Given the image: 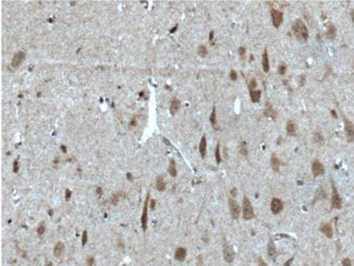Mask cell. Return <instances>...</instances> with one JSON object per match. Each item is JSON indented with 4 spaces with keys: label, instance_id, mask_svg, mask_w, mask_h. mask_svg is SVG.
Masks as SVG:
<instances>
[{
    "label": "cell",
    "instance_id": "cell-1",
    "mask_svg": "<svg viewBox=\"0 0 354 266\" xmlns=\"http://www.w3.org/2000/svg\"><path fill=\"white\" fill-rule=\"evenodd\" d=\"M292 31L297 39L300 42H306L308 38V31L303 21L297 19L292 24Z\"/></svg>",
    "mask_w": 354,
    "mask_h": 266
},
{
    "label": "cell",
    "instance_id": "cell-2",
    "mask_svg": "<svg viewBox=\"0 0 354 266\" xmlns=\"http://www.w3.org/2000/svg\"><path fill=\"white\" fill-rule=\"evenodd\" d=\"M242 211H243V218L245 219V220H250V219H252L254 217V209L252 207L250 200L247 199L246 196L243 197Z\"/></svg>",
    "mask_w": 354,
    "mask_h": 266
},
{
    "label": "cell",
    "instance_id": "cell-3",
    "mask_svg": "<svg viewBox=\"0 0 354 266\" xmlns=\"http://www.w3.org/2000/svg\"><path fill=\"white\" fill-rule=\"evenodd\" d=\"M222 254H223V259L227 263H232L233 259H234V252H233L232 248L230 246L229 243L227 241H223L222 244Z\"/></svg>",
    "mask_w": 354,
    "mask_h": 266
},
{
    "label": "cell",
    "instance_id": "cell-4",
    "mask_svg": "<svg viewBox=\"0 0 354 266\" xmlns=\"http://www.w3.org/2000/svg\"><path fill=\"white\" fill-rule=\"evenodd\" d=\"M148 203H149V192L146 195L145 203H144V206H143V214H142L141 217L142 229L144 230V231L147 229V211H148V205H149Z\"/></svg>",
    "mask_w": 354,
    "mask_h": 266
},
{
    "label": "cell",
    "instance_id": "cell-5",
    "mask_svg": "<svg viewBox=\"0 0 354 266\" xmlns=\"http://www.w3.org/2000/svg\"><path fill=\"white\" fill-rule=\"evenodd\" d=\"M229 208H230V213H231V216H232L233 219H238L240 216V213H241V208H240V205L238 204L236 200H233L232 197L229 199Z\"/></svg>",
    "mask_w": 354,
    "mask_h": 266
},
{
    "label": "cell",
    "instance_id": "cell-6",
    "mask_svg": "<svg viewBox=\"0 0 354 266\" xmlns=\"http://www.w3.org/2000/svg\"><path fill=\"white\" fill-rule=\"evenodd\" d=\"M270 14H271V21H273V26L276 27V28H278V27L281 25V23H282V20H283L282 12L279 10H275V9H273V10L270 11Z\"/></svg>",
    "mask_w": 354,
    "mask_h": 266
},
{
    "label": "cell",
    "instance_id": "cell-7",
    "mask_svg": "<svg viewBox=\"0 0 354 266\" xmlns=\"http://www.w3.org/2000/svg\"><path fill=\"white\" fill-rule=\"evenodd\" d=\"M331 205L332 208H341L342 206V201L337 191V188L332 184V194H331Z\"/></svg>",
    "mask_w": 354,
    "mask_h": 266
},
{
    "label": "cell",
    "instance_id": "cell-8",
    "mask_svg": "<svg viewBox=\"0 0 354 266\" xmlns=\"http://www.w3.org/2000/svg\"><path fill=\"white\" fill-rule=\"evenodd\" d=\"M344 129H345V134H347V141L351 142L354 138V125L347 119H344Z\"/></svg>",
    "mask_w": 354,
    "mask_h": 266
},
{
    "label": "cell",
    "instance_id": "cell-9",
    "mask_svg": "<svg viewBox=\"0 0 354 266\" xmlns=\"http://www.w3.org/2000/svg\"><path fill=\"white\" fill-rule=\"evenodd\" d=\"M324 166H323V164H321L318 159H315L313 162V164H312V171H313V175L314 177H318V176H321L324 173Z\"/></svg>",
    "mask_w": 354,
    "mask_h": 266
},
{
    "label": "cell",
    "instance_id": "cell-10",
    "mask_svg": "<svg viewBox=\"0 0 354 266\" xmlns=\"http://www.w3.org/2000/svg\"><path fill=\"white\" fill-rule=\"evenodd\" d=\"M270 208H271V212L275 214V215H277V214H279L281 211H282L283 208V204L282 202L280 201L279 199H273V201H271V205H270Z\"/></svg>",
    "mask_w": 354,
    "mask_h": 266
},
{
    "label": "cell",
    "instance_id": "cell-11",
    "mask_svg": "<svg viewBox=\"0 0 354 266\" xmlns=\"http://www.w3.org/2000/svg\"><path fill=\"white\" fill-rule=\"evenodd\" d=\"M24 57H25V54H24L23 51H17V54H14L13 58H12L11 66L13 68H17L22 63V61L24 60Z\"/></svg>",
    "mask_w": 354,
    "mask_h": 266
},
{
    "label": "cell",
    "instance_id": "cell-12",
    "mask_svg": "<svg viewBox=\"0 0 354 266\" xmlns=\"http://www.w3.org/2000/svg\"><path fill=\"white\" fill-rule=\"evenodd\" d=\"M185 256H186L185 248H178V249L175 250L174 257H175V259H177V261H179V262H183V261L185 259Z\"/></svg>",
    "mask_w": 354,
    "mask_h": 266
},
{
    "label": "cell",
    "instance_id": "cell-13",
    "mask_svg": "<svg viewBox=\"0 0 354 266\" xmlns=\"http://www.w3.org/2000/svg\"><path fill=\"white\" fill-rule=\"evenodd\" d=\"M321 232L324 233L325 236L328 237V238H331L334 232H332V227H331L330 224H324V225L321 226Z\"/></svg>",
    "mask_w": 354,
    "mask_h": 266
},
{
    "label": "cell",
    "instance_id": "cell-14",
    "mask_svg": "<svg viewBox=\"0 0 354 266\" xmlns=\"http://www.w3.org/2000/svg\"><path fill=\"white\" fill-rule=\"evenodd\" d=\"M63 253H64V244L62 242H57L56 243V246H55V249H54L55 256L60 257V256L63 255Z\"/></svg>",
    "mask_w": 354,
    "mask_h": 266
},
{
    "label": "cell",
    "instance_id": "cell-15",
    "mask_svg": "<svg viewBox=\"0 0 354 266\" xmlns=\"http://www.w3.org/2000/svg\"><path fill=\"white\" fill-rule=\"evenodd\" d=\"M262 64H263L264 72H269V58H268V52L267 50L264 51L263 58H262Z\"/></svg>",
    "mask_w": 354,
    "mask_h": 266
},
{
    "label": "cell",
    "instance_id": "cell-16",
    "mask_svg": "<svg viewBox=\"0 0 354 266\" xmlns=\"http://www.w3.org/2000/svg\"><path fill=\"white\" fill-rule=\"evenodd\" d=\"M180 109V101L178 98H173L170 104V114L171 115H175L178 110Z\"/></svg>",
    "mask_w": 354,
    "mask_h": 266
},
{
    "label": "cell",
    "instance_id": "cell-17",
    "mask_svg": "<svg viewBox=\"0 0 354 266\" xmlns=\"http://www.w3.org/2000/svg\"><path fill=\"white\" fill-rule=\"evenodd\" d=\"M267 253H268L269 257H271V259H275L277 255L276 246H275V243H273V241L271 239H269V242H268V250H267Z\"/></svg>",
    "mask_w": 354,
    "mask_h": 266
},
{
    "label": "cell",
    "instance_id": "cell-18",
    "mask_svg": "<svg viewBox=\"0 0 354 266\" xmlns=\"http://www.w3.org/2000/svg\"><path fill=\"white\" fill-rule=\"evenodd\" d=\"M206 147H207V141H206V136H203L201 138V142H199V153H201V156L203 158L206 156Z\"/></svg>",
    "mask_w": 354,
    "mask_h": 266
},
{
    "label": "cell",
    "instance_id": "cell-19",
    "mask_svg": "<svg viewBox=\"0 0 354 266\" xmlns=\"http://www.w3.org/2000/svg\"><path fill=\"white\" fill-rule=\"evenodd\" d=\"M336 34H337V28H336V26H334V24H329V26H328V30H327V38L328 39H330V41H332V39H334V37H336Z\"/></svg>",
    "mask_w": 354,
    "mask_h": 266
},
{
    "label": "cell",
    "instance_id": "cell-20",
    "mask_svg": "<svg viewBox=\"0 0 354 266\" xmlns=\"http://www.w3.org/2000/svg\"><path fill=\"white\" fill-rule=\"evenodd\" d=\"M156 188H157V190L160 191V192L165 191L166 183H165V180H164V177H162V176H158L157 179H156Z\"/></svg>",
    "mask_w": 354,
    "mask_h": 266
},
{
    "label": "cell",
    "instance_id": "cell-21",
    "mask_svg": "<svg viewBox=\"0 0 354 266\" xmlns=\"http://www.w3.org/2000/svg\"><path fill=\"white\" fill-rule=\"evenodd\" d=\"M270 166H271V168L273 169V171H278V170H279L280 163H279V159H278V157H277L276 155L271 156V159H270Z\"/></svg>",
    "mask_w": 354,
    "mask_h": 266
},
{
    "label": "cell",
    "instance_id": "cell-22",
    "mask_svg": "<svg viewBox=\"0 0 354 266\" xmlns=\"http://www.w3.org/2000/svg\"><path fill=\"white\" fill-rule=\"evenodd\" d=\"M250 96L251 99L253 103H257L260 101V96H262V92L258 91V90H254V91H250Z\"/></svg>",
    "mask_w": 354,
    "mask_h": 266
},
{
    "label": "cell",
    "instance_id": "cell-23",
    "mask_svg": "<svg viewBox=\"0 0 354 266\" xmlns=\"http://www.w3.org/2000/svg\"><path fill=\"white\" fill-rule=\"evenodd\" d=\"M295 132H297V127L292 121H289L287 123V133L290 136H293L295 135Z\"/></svg>",
    "mask_w": 354,
    "mask_h": 266
},
{
    "label": "cell",
    "instance_id": "cell-24",
    "mask_svg": "<svg viewBox=\"0 0 354 266\" xmlns=\"http://www.w3.org/2000/svg\"><path fill=\"white\" fill-rule=\"evenodd\" d=\"M168 172H169V175L171 176V177H175V176H177V168H175V163H174V160H173V159H171V160H170V163H169Z\"/></svg>",
    "mask_w": 354,
    "mask_h": 266
},
{
    "label": "cell",
    "instance_id": "cell-25",
    "mask_svg": "<svg viewBox=\"0 0 354 266\" xmlns=\"http://www.w3.org/2000/svg\"><path fill=\"white\" fill-rule=\"evenodd\" d=\"M197 54H198L199 57L205 58L206 56H207V54H208V51H207V48H206L205 46H203V45H201V46L198 47V49H197Z\"/></svg>",
    "mask_w": 354,
    "mask_h": 266
},
{
    "label": "cell",
    "instance_id": "cell-26",
    "mask_svg": "<svg viewBox=\"0 0 354 266\" xmlns=\"http://www.w3.org/2000/svg\"><path fill=\"white\" fill-rule=\"evenodd\" d=\"M240 153L243 156L247 157V145H246V142H241V144H240Z\"/></svg>",
    "mask_w": 354,
    "mask_h": 266
},
{
    "label": "cell",
    "instance_id": "cell-27",
    "mask_svg": "<svg viewBox=\"0 0 354 266\" xmlns=\"http://www.w3.org/2000/svg\"><path fill=\"white\" fill-rule=\"evenodd\" d=\"M314 141L316 142V143H318V144H321L323 141H324V138H323V135H321V133L315 132V133H314Z\"/></svg>",
    "mask_w": 354,
    "mask_h": 266
},
{
    "label": "cell",
    "instance_id": "cell-28",
    "mask_svg": "<svg viewBox=\"0 0 354 266\" xmlns=\"http://www.w3.org/2000/svg\"><path fill=\"white\" fill-rule=\"evenodd\" d=\"M215 157H216L217 164H220V163H221V156H220V145L219 144H217L216 151H215Z\"/></svg>",
    "mask_w": 354,
    "mask_h": 266
},
{
    "label": "cell",
    "instance_id": "cell-29",
    "mask_svg": "<svg viewBox=\"0 0 354 266\" xmlns=\"http://www.w3.org/2000/svg\"><path fill=\"white\" fill-rule=\"evenodd\" d=\"M209 120H210V123H212L214 127L216 125V108L214 107L212 108V115H210V118H209Z\"/></svg>",
    "mask_w": 354,
    "mask_h": 266
},
{
    "label": "cell",
    "instance_id": "cell-30",
    "mask_svg": "<svg viewBox=\"0 0 354 266\" xmlns=\"http://www.w3.org/2000/svg\"><path fill=\"white\" fill-rule=\"evenodd\" d=\"M265 116H267V117H273V118H276V111L273 110V108H267L266 110H265Z\"/></svg>",
    "mask_w": 354,
    "mask_h": 266
},
{
    "label": "cell",
    "instance_id": "cell-31",
    "mask_svg": "<svg viewBox=\"0 0 354 266\" xmlns=\"http://www.w3.org/2000/svg\"><path fill=\"white\" fill-rule=\"evenodd\" d=\"M44 232H45V222H41V225L38 226V228H37V233H38V236H43Z\"/></svg>",
    "mask_w": 354,
    "mask_h": 266
},
{
    "label": "cell",
    "instance_id": "cell-32",
    "mask_svg": "<svg viewBox=\"0 0 354 266\" xmlns=\"http://www.w3.org/2000/svg\"><path fill=\"white\" fill-rule=\"evenodd\" d=\"M286 71H287V66L284 63H281L279 66V68H278V73L280 74V75H283V74L286 73Z\"/></svg>",
    "mask_w": 354,
    "mask_h": 266
},
{
    "label": "cell",
    "instance_id": "cell-33",
    "mask_svg": "<svg viewBox=\"0 0 354 266\" xmlns=\"http://www.w3.org/2000/svg\"><path fill=\"white\" fill-rule=\"evenodd\" d=\"M86 264H87V266H94L95 265L94 256H88L87 259H86Z\"/></svg>",
    "mask_w": 354,
    "mask_h": 266
},
{
    "label": "cell",
    "instance_id": "cell-34",
    "mask_svg": "<svg viewBox=\"0 0 354 266\" xmlns=\"http://www.w3.org/2000/svg\"><path fill=\"white\" fill-rule=\"evenodd\" d=\"M86 243H87V231H86V230H84L83 236H82V246H84Z\"/></svg>",
    "mask_w": 354,
    "mask_h": 266
},
{
    "label": "cell",
    "instance_id": "cell-35",
    "mask_svg": "<svg viewBox=\"0 0 354 266\" xmlns=\"http://www.w3.org/2000/svg\"><path fill=\"white\" fill-rule=\"evenodd\" d=\"M19 168H20V164H19V159H15L13 163V171L17 173L19 171Z\"/></svg>",
    "mask_w": 354,
    "mask_h": 266
},
{
    "label": "cell",
    "instance_id": "cell-36",
    "mask_svg": "<svg viewBox=\"0 0 354 266\" xmlns=\"http://www.w3.org/2000/svg\"><path fill=\"white\" fill-rule=\"evenodd\" d=\"M342 266H352V263H351V259H343V261H342Z\"/></svg>",
    "mask_w": 354,
    "mask_h": 266
},
{
    "label": "cell",
    "instance_id": "cell-37",
    "mask_svg": "<svg viewBox=\"0 0 354 266\" xmlns=\"http://www.w3.org/2000/svg\"><path fill=\"white\" fill-rule=\"evenodd\" d=\"M256 80L255 79H253L252 81L250 82V91H254V88L256 87Z\"/></svg>",
    "mask_w": 354,
    "mask_h": 266
},
{
    "label": "cell",
    "instance_id": "cell-38",
    "mask_svg": "<svg viewBox=\"0 0 354 266\" xmlns=\"http://www.w3.org/2000/svg\"><path fill=\"white\" fill-rule=\"evenodd\" d=\"M230 79L232 80V81H236V79H238V75H236V72L234 70H231V72H230Z\"/></svg>",
    "mask_w": 354,
    "mask_h": 266
},
{
    "label": "cell",
    "instance_id": "cell-39",
    "mask_svg": "<svg viewBox=\"0 0 354 266\" xmlns=\"http://www.w3.org/2000/svg\"><path fill=\"white\" fill-rule=\"evenodd\" d=\"M64 194H65V201H69V200L71 199V194H72V192H71L69 189H65Z\"/></svg>",
    "mask_w": 354,
    "mask_h": 266
},
{
    "label": "cell",
    "instance_id": "cell-40",
    "mask_svg": "<svg viewBox=\"0 0 354 266\" xmlns=\"http://www.w3.org/2000/svg\"><path fill=\"white\" fill-rule=\"evenodd\" d=\"M239 55L241 57H244L245 56V48L244 47H240L239 48Z\"/></svg>",
    "mask_w": 354,
    "mask_h": 266
},
{
    "label": "cell",
    "instance_id": "cell-41",
    "mask_svg": "<svg viewBox=\"0 0 354 266\" xmlns=\"http://www.w3.org/2000/svg\"><path fill=\"white\" fill-rule=\"evenodd\" d=\"M118 199H119V194H115V195H113V197H112V201H111L112 204H117V201H118Z\"/></svg>",
    "mask_w": 354,
    "mask_h": 266
},
{
    "label": "cell",
    "instance_id": "cell-42",
    "mask_svg": "<svg viewBox=\"0 0 354 266\" xmlns=\"http://www.w3.org/2000/svg\"><path fill=\"white\" fill-rule=\"evenodd\" d=\"M136 123H137V122H136V119L133 118L131 120V122H130V127H131V128H133V127H135V125H136Z\"/></svg>",
    "mask_w": 354,
    "mask_h": 266
},
{
    "label": "cell",
    "instance_id": "cell-43",
    "mask_svg": "<svg viewBox=\"0 0 354 266\" xmlns=\"http://www.w3.org/2000/svg\"><path fill=\"white\" fill-rule=\"evenodd\" d=\"M292 262H293V257H291L290 259H288L287 262L284 263V265H283V266H291V264H292Z\"/></svg>",
    "mask_w": 354,
    "mask_h": 266
},
{
    "label": "cell",
    "instance_id": "cell-44",
    "mask_svg": "<svg viewBox=\"0 0 354 266\" xmlns=\"http://www.w3.org/2000/svg\"><path fill=\"white\" fill-rule=\"evenodd\" d=\"M96 193H97L98 195H101V194H102V189H101L100 187H97V188H96Z\"/></svg>",
    "mask_w": 354,
    "mask_h": 266
},
{
    "label": "cell",
    "instance_id": "cell-45",
    "mask_svg": "<svg viewBox=\"0 0 354 266\" xmlns=\"http://www.w3.org/2000/svg\"><path fill=\"white\" fill-rule=\"evenodd\" d=\"M258 265H260V266H268L266 263L264 262V259H258Z\"/></svg>",
    "mask_w": 354,
    "mask_h": 266
},
{
    "label": "cell",
    "instance_id": "cell-46",
    "mask_svg": "<svg viewBox=\"0 0 354 266\" xmlns=\"http://www.w3.org/2000/svg\"><path fill=\"white\" fill-rule=\"evenodd\" d=\"M126 178H128L130 181H133V176H132V173H130V172L126 173Z\"/></svg>",
    "mask_w": 354,
    "mask_h": 266
},
{
    "label": "cell",
    "instance_id": "cell-47",
    "mask_svg": "<svg viewBox=\"0 0 354 266\" xmlns=\"http://www.w3.org/2000/svg\"><path fill=\"white\" fill-rule=\"evenodd\" d=\"M212 39H214V31H210V33H209V41L212 42Z\"/></svg>",
    "mask_w": 354,
    "mask_h": 266
},
{
    "label": "cell",
    "instance_id": "cell-48",
    "mask_svg": "<svg viewBox=\"0 0 354 266\" xmlns=\"http://www.w3.org/2000/svg\"><path fill=\"white\" fill-rule=\"evenodd\" d=\"M350 14H351V19H352V22H353V24H354V9H352V10L350 11Z\"/></svg>",
    "mask_w": 354,
    "mask_h": 266
},
{
    "label": "cell",
    "instance_id": "cell-49",
    "mask_svg": "<svg viewBox=\"0 0 354 266\" xmlns=\"http://www.w3.org/2000/svg\"><path fill=\"white\" fill-rule=\"evenodd\" d=\"M231 194H232V196H236V188L231 190Z\"/></svg>",
    "mask_w": 354,
    "mask_h": 266
},
{
    "label": "cell",
    "instance_id": "cell-50",
    "mask_svg": "<svg viewBox=\"0 0 354 266\" xmlns=\"http://www.w3.org/2000/svg\"><path fill=\"white\" fill-rule=\"evenodd\" d=\"M61 149H62V152H63V153H67V147H65L64 145H61Z\"/></svg>",
    "mask_w": 354,
    "mask_h": 266
},
{
    "label": "cell",
    "instance_id": "cell-51",
    "mask_svg": "<svg viewBox=\"0 0 354 266\" xmlns=\"http://www.w3.org/2000/svg\"><path fill=\"white\" fill-rule=\"evenodd\" d=\"M150 207H152V208H155V201H154V200L150 202Z\"/></svg>",
    "mask_w": 354,
    "mask_h": 266
},
{
    "label": "cell",
    "instance_id": "cell-52",
    "mask_svg": "<svg viewBox=\"0 0 354 266\" xmlns=\"http://www.w3.org/2000/svg\"><path fill=\"white\" fill-rule=\"evenodd\" d=\"M177 27H178V25H175V26L173 27V28H171V30H170V32H171V33H173V32H175V30H177Z\"/></svg>",
    "mask_w": 354,
    "mask_h": 266
},
{
    "label": "cell",
    "instance_id": "cell-53",
    "mask_svg": "<svg viewBox=\"0 0 354 266\" xmlns=\"http://www.w3.org/2000/svg\"><path fill=\"white\" fill-rule=\"evenodd\" d=\"M48 214L51 216V215H52V211H51V209H50V211H48Z\"/></svg>",
    "mask_w": 354,
    "mask_h": 266
},
{
    "label": "cell",
    "instance_id": "cell-54",
    "mask_svg": "<svg viewBox=\"0 0 354 266\" xmlns=\"http://www.w3.org/2000/svg\"><path fill=\"white\" fill-rule=\"evenodd\" d=\"M46 266H52V264H51V263H49V264H47Z\"/></svg>",
    "mask_w": 354,
    "mask_h": 266
}]
</instances>
